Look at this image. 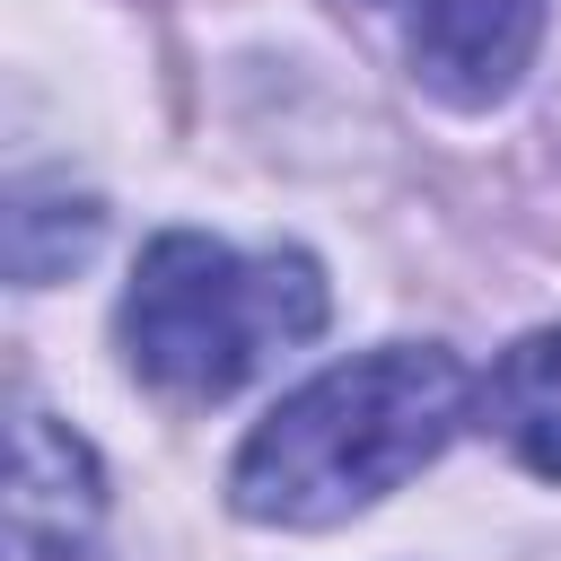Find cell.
<instances>
[{
  "label": "cell",
  "mask_w": 561,
  "mask_h": 561,
  "mask_svg": "<svg viewBox=\"0 0 561 561\" xmlns=\"http://www.w3.org/2000/svg\"><path fill=\"white\" fill-rule=\"evenodd\" d=\"M324 333V272L298 245L237 254L202 228H167L123 289V359L175 403L237 394L272 351Z\"/></svg>",
  "instance_id": "cell-2"
},
{
  "label": "cell",
  "mask_w": 561,
  "mask_h": 561,
  "mask_svg": "<svg viewBox=\"0 0 561 561\" xmlns=\"http://www.w3.org/2000/svg\"><path fill=\"white\" fill-rule=\"evenodd\" d=\"M96 228H105V210L88 193H70V184H18L9 193V280H26V289L61 280L70 263H88Z\"/></svg>",
  "instance_id": "cell-6"
},
{
  "label": "cell",
  "mask_w": 561,
  "mask_h": 561,
  "mask_svg": "<svg viewBox=\"0 0 561 561\" xmlns=\"http://www.w3.org/2000/svg\"><path fill=\"white\" fill-rule=\"evenodd\" d=\"M543 44V0H421L412 18V79L456 105V114H482L500 105L526 61Z\"/></svg>",
  "instance_id": "cell-4"
},
{
  "label": "cell",
  "mask_w": 561,
  "mask_h": 561,
  "mask_svg": "<svg viewBox=\"0 0 561 561\" xmlns=\"http://www.w3.org/2000/svg\"><path fill=\"white\" fill-rule=\"evenodd\" d=\"M96 526H105V473L88 438L26 403L9 438V561H88Z\"/></svg>",
  "instance_id": "cell-3"
},
{
  "label": "cell",
  "mask_w": 561,
  "mask_h": 561,
  "mask_svg": "<svg viewBox=\"0 0 561 561\" xmlns=\"http://www.w3.org/2000/svg\"><path fill=\"white\" fill-rule=\"evenodd\" d=\"M473 412V377L438 342H386L280 394L228 465V508L254 526H342L412 482Z\"/></svg>",
  "instance_id": "cell-1"
},
{
  "label": "cell",
  "mask_w": 561,
  "mask_h": 561,
  "mask_svg": "<svg viewBox=\"0 0 561 561\" xmlns=\"http://www.w3.org/2000/svg\"><path fill=\"white\" fill-rule=\"evenodd\" d=\"M473 412H482V430L508 438L517 465L561 482V324H543L517 351H500V368L473 386Z\"/></svg>",
  "instance_id": "cell-5"
}]
</instances>
